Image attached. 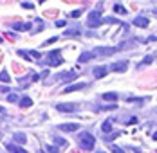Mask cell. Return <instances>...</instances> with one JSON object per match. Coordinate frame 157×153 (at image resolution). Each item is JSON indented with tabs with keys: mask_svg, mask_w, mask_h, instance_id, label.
I'll use <instances>...</instances> for the list:
<instances>
[{
	"mask_svg": "<svg viewBox=\"0 0 157 153\" xmlns=\"http://www.w3.org/2000/svg\"><path fill=\"white\" fill-rule=\"evenodd\" d=\"M96 144V139L89 133V132H81L79 133V146L83 148V150H92Z\"/></svg>",
	"mask_w": 157,
	"mask_h": 153,
	"instance_id": "obj_1",
	"label": "cell"
},
{
	"mask_svg": "<svg viewBox=\"0 0 157 153\" xmlns=\"http://www.w3.org/2000/svg\"><path fill=\"white\" fill-rule=\"evenodd\" d=\"M101 13H103V9H96V11H90L89 13V22H87V25L89 27H98V25H101Z\"/></svg>",
	"mask_w": 157,
	"mask_h": 153,
	"instance_id": "obj_2",
	"label": "cell"
},
{
	"mask_svg": "<svg viewBox=\"0 0 157 153\" xmlns=\"http://www.w3.org/2000/svg\"><path fill=\"white\" fill-rule=\"evenodd\" d=\"M114 52H117V47H98V49H94V58L98 56V58H105V56H112Z\"/></svg>",
	"mask_w": 157,
	"mask_h": 153,
	"instance_id": "obj_3",
	"label": "cell"
},
{
	"mask_svg": "<svg viewBox=\"0 0 157 153\" xmlns=\"http://www.w3.org/2000/svg\"><path fill=\"white\" fill-rule=\"evenodd\" d=\"M63 63V58L62 54H60V50H51L47 56V65L51 67H58V65H62Z\"/></svg>",
	"mask_w": 157,
	"mask_h": 153,
	"instance_id": "obj_4",
	"label": "cell"
},
{
	"mask_svg": "<svg viewBox=\"0 0 157 153\" xmlns=\"http://www.w3.org/2000/svg\"><path fill=\"white\" fill-rule=\"evenodd\" d=\"M78 128H79L78 122H67V124H60V126H58L60 132H76Z\"/></svg>",
	"mask_w": 157,
	"mask_h": 153,
	"instance_id": "obj_5",
	"label": "cell"
},
{
	"mask_svg": "<svg viewBox=\"0 0 157 153\" xmlns=\"http://www.w3.org/2000/svg\"><path fill=\"white\" fill-rule=\"evenodd\" d=\"M110 69H112L114 72H125L126 69H128V61H117V63H114Z\"/></svg>",
	"mask_w": 157,
	"mask_h": 153,
	"instance_id": "obj_6",
	"label": "cell"
},
{
	"mask_svg": "<svg viewBox=\"0 0 157 153\" xmlns=\"http://www.w3.org/2000/svg\"><path fill=\"white\" fill-rule=\"evenodd\" d=\"M11 27L15 31H29L31 29V22H25V24H20V22H13Z\"/></svg>",
	"mask_w": 157,
	"mask_h": 153,
	"instance_id": "obj_7",
	"label": "cell"
},
{
	"mask_svg": "<svg viewBox=\"0 0 157 153\" xmlns=\"http://www.w3.org/2000/svg\"><path fill=\"white\" fill-rule=\"evenodd\" d=\"M56 108H58V112H74L76 105H72V103H60Z\"/></svg>",
	"mask_w": 157,
	"mask_h": 153,
	"instance_id": "obj_8",
	"label": "cell"
},
{
	"mask_svg": "<svg viewBox=\"0 0 157 153\" xmlns=\"http://www.w3.org/2000/svg\"><path fill=\"white\" fill-rule=\"evenodd\" d=\"M87 85L85 83H76V85H69L65 90H63V94H71V92H76V90H83Z\"/></svg>",
	"mask_w": 157,
	"mask_h": 153,
	"instance_id": "obj_9",
	"label": "cell"
},
{
	"mask_svg": "<svg viewBox=\"0 0 157 153\" xmlns=\"http://www.w3.org/2000/svg\"><path fill=\"white\" fill-rule=\"evenodd\" d=\"M134 25L136 27H146L148 25V18L146 16H136L134 18Z\"/></svg>",
	"mask_w": 157,
	"mask_h": 153,
	"instance_id": "obj_10",
	"label": "cell"
},
{
	"mask_svg": "<svg viewBox=\"0 0 157 153\" xmlns=\"http://www.w3.org/2000/svg\"><path fill=\"white\" fill-rule=\"evenodd\" d=\"M107 76V69L105 67H96L94 69V77L96 79H101V77Z\"/></svg>",
	"mask_w": 157,
	"mask_h": 153,
	"instance_id": "obj_11",
	"label": "cell"
},
{
	"mask_svg": "<svg viewBox=\"0 0 157 153\" xmlns=\"http://www.w3.org/2000/svg\"><path fill=\"white\" fill-rule=\"evenodd\" d=\"M76 77V72H63V74H58V79L62 81H72Z\"/></svg>",
	"mask_w": 157,
	"mask_h": 153,
	"instance_id": "obj_12",
	"label": "cell"
},
{
	"mask_svg": "<svg viewBox=\"0 0 157 153\" xmlns=\"http://www.w3.org/2000/svg\"><path fill=\"white\" fill-rule=\"evenodd\" d=\"M101 132L103 133H110L112 132V119H107V121L101 124Z\"/></svg>",
	"mask_w": 157,
	"mask_h": 153,
	"instance_id": "obj_13",
	"label": "cell"
},
{
	"mask_svg": "<svg viewBox=\"0 0 157 153\" xmlns=\"http://www.w3.org/2000/svg\"><path fill=\"white\" fill-rule=\"evenodd\" d=\"M92 58H94V54H92V52H83V54L78 58V61H79V63H87V61H90Z\"/></svg>",
	"mask_w": 157,
	"mask_h": 153,
	"instance_id": "obj_14",
	"label": "cell"
},
{
	"mask_svg": "<svg viewBox=\"0 0 157 153\" xmlns=\"http://www.w3.org/2000/svg\"><path fill=\"white\" fill-rule=\"evenodd\" d=\"M101 97H103L105 101H114V103L117 101V94H116V92H107V94H103Z\"/></svg>",
	"mask_w": 157,
	"mask_h": 153,
	"instance_id": "obj_15",
	"label": "cell"
},
{
	"mask_svg": "<svg viewBox=\"0 0 157 153\" xmlns=\"http://www.w3.org/2000/svg\"><path fill=\"white\" fill-rule=\"evenodd\" d=\"M6 148H7V150H9L11 153H27L25 150H24V148H20V146H15V144H7Z\"/></svg>",
	"mask_w": 157,
	"mask_h": 153,
	"instance_id": "obj_16",
	"label": "cell"
},
{
	"mask_svg": "<svg viewBox=\"0 0 157 153\" xmlns=\"http://www.w3.org/2000/svg\"><path fill=\"white\" fill-rule=\"evenodd\" d=\"M13 139H15V142H18V144H25V142H27V137H25L24 133H15Z\"/></svg>",
	"mask_w": 157,
	"mask_h": 153,
	"instance_id": "obj_17",
	"label": "cell"
},
{
	"mask_svg": "<svg viewBox=\"0 0 157 153\" xmlns=\"http://www.w3.org/2000/svg\"><path fill=\"white\" fill-rule=\"evenodd\" d=\"M33 105V99L29 97V95H25V97H22V101H20V106L22 108H27Z\"/></svg>",
	"mask_w": 157,
	"mask_h": 153,
	"instance_id": "obj_18",
	"label": "cell"
},
{
	"mask_svg": "<svg viewBox=\"0 0 157 153\" xmlns=\"http://www.w3.org/2000/svg\"><path fill=\"white\" fill-rule=\"evenodd\" d=\"M114 13H119V15H126V9L123 7V4H114Z\"/></svg>",
	"mask_w": 157,
	"mask_h": 153,
	"instance_id": "obj_19",
	"label": "cell"
},
{
	"mask_svg": "<svg viewBox=\"0 0 157 153\" xmlns=\"http://www.w3.org/2000/svg\"><path fill=\"white\" fill-rule=\"evenodd\" d=\"M79 34V29L78 27H74V29H67L63 32V36H67V38H71V36H78Z\"/></svg>",
	"mask_w": 157,
	"mask_h": 153,
	"instance_id": "obj_20",
	"label": "cell"
},
{
	"mask_svg": "<svg viewBox=\"0 0 157 153\" xmlns=\"http://www.w3.org/2000/svg\"><path fill=\"white\" fill-rule=\"evenodd\" d=\"M0 81H2V83H11V77L7 74V70H2V72H0Z\"/></svg>",
	"mask_w": 157,
	"mask_h": 153,
	"instance_id": "obj_21",
	"label": "cell"
},
{
	"mask_svg": "<svg viewBox=\"0 0 157 153\" xmlns=\"http://www.w3.org/2000/svg\"><path fill=\"white\" fill-rule=\"evenodd\" d=\"M154 60H155V56H154V54H150V56H146V58L141 61V65H150Z\"/></svg>",
	"mask_w": 157,
	"mask_h": 153,
	"instance_id": "obj_22",
	"label": "cell"
},
{
	"mask_svg": "<svg viewBox=\"0 0 157 153\" xmlns=\"http://www.w3.org/2000/svg\"><path fill=\"white\" fill-rule=\"evenodd\" d=\"M7 101H9V103H16V101H18V94H9V95H7Z\"/></svg>",
	"mask_w": 157,
	"mask_h": 153,
	"instance_id": "obj_23",
	"label": "cell"
},
{
	"mask_svg": "<svg viewBox=\"0 0 157 153\" xmlns=\"http://www.w3.org/2000/svg\"><path fill=\"white\" fill-rule=\"evenodd\" d=\"M110 151H114V153H125L121 148H119V146H116V144H112V146H110Z\"/></svg>",
	"mask_w": 157,
	"mask_h": 153,
	"instance_id": "obj_24",
	"label": "cell"
},
{
	"mask_svg": "<svg viewBox=\"0 0 157 153\" xmlns=\"http://www.w3.org/2000/svg\"><path fill=\"white\" fill-rule=\"evenodd\" d=\"M29 56H33V58H36V60H40V58H42V54H40L38 50H29Z\"/></svg>",
	"mask_w": 157,
	"mask_h": 153,
	"instance_id": "obj_25",
	"label": "cell"
},
{
	"mask_svg": "<svg viewBox=\"0 0 157 153\" xmlns=\"http://www.w3.org/2000/svg\"><path fill=\"white\" fill-rule=\"evenodd\" d=\"M45 150H47L49 153H58V151H60V150H58L56 146H45Z\"/></svg>",
	"mask_w": 157,
	"mask_h": 153,
	"instance_id": "obj_26",
	"label": "cell"
},
{
	"mask_svg": "<svg viewBox=\"0 0 157 153\" xmlns=\"http://www.w3.org/2000/svg\"><path fill=\"white\" fill-rule=\"evenodd\" d=\"M105 22H107V24H119V20H117V18H105Z\"/></svg>",
	"mask_w": 157,
	"mask_h": 153,
	"instance_id": "obj_27",
	"label": "cell"
},
{
	"mask_svg": "<svg viewBox=\"0 0 157 153\" xmlns=\"http://www.w3.org/2000/svg\"><path fill=\"white\" fill-rule=\"evenodd\" d=\"M54 142H56V144H58V146H67V142H65V140H63V139H54Z\"/></svg>",
	"mask_w": 157,
	"mask_h": 153,
	"instance_id": "obj_28",
	"label": "cell"
},
{
	"mask_svg": "<svg viewBox=\"0 0 157 153\" xmlns=\"http://www.w3.org/2000/svg\"><path fill=\"white\" fill-rule=\"evenodd\" d=\"M22 7H25V9H33V7H34V4H27V2H22Z\"/></svg>",
	"mask_w": 157,
	"mask_h": 153,
	"instance_id": "obj_29",
	"label": "cell"
},
{
	"mask_svg": "<svg viewBox=\"0 0 157 153\" xmlns=\"http://www.w3.org/2000/svg\"><path fill=\"white\" fill-rule=\"evenodd\" d=\"M56 40H58V36H54V38H49L47 42H44V45H49V43H54Z\"/></svg>",
	"mask_w": 157,
	"mask_h": 153,
	"instance_id": "obj_30",
	"label": "cell"
},
{
	"mask_svg": "<svg viewBox=\"0 0 157 153\" xmlns=\"http://www.w3.org/2000/svg\"><path fill=\"white\" fill-rule=\"evenodd\" d=\"M65 24H67L65 20H58V22H56V27H65Z\"/></svg>",
	"mask_w": 157,
	"mask_h": 153,
	"instance_id": "obj_31",
	"label": "cell"
},
{
	"mask_svg": "<svg viewBox=\"0 0 157 153\" xmlns=\"http://www.w3.org/2000/svg\"><path fill=\"white\" fill-rule=\"evenodd\" d=\"M79 15H81V11H72V13H71V16H74V18H78Z\"/></svg>",
	"mask_w": 157,
	"mask_h": 153,
	"instance_id": "obj_32",
	"label": "cell"
},
{
	"mask_svg": "<svg viewBox=\"0 0 157 153\" xmlns=\"http://www.w3.org/2000/svg\"><path fill=\"white\" fill-rule=\"evenodd\" d=\"M128 124H137V117H132V119L128 121Z\"/></svg>",
	"mask_w": 157,
	"mask_h": 153,
	"instance_id": "obj_33",
	"label": "cell"
},
{
	"mask_svg": "<svg viewBox=\"0 0 157 153\" xmlns=\"http://www.w3.org/2000/svg\"><path fill=\"white\" fill-rule=\"evenodd\" d=\"M154 139H155V140H157V130H155V132H154Z\"/></svg>",
	"mask_w": 157,
	"mask_h": 153,
	"instance_id": "obj_34",
	"label": "cell"
},
{
	"mask_svg": "<svg viewBox=\"0 0 157 153\" xmlns=\"http://www.w3.org/2000/svg\"><path fill=\"white\" fill-rule=\"evenodd\" d=\"M0 114H4V108H2V106H0Z\"/></svg>",
	"mask_w": 157,
	"mask_h": 153,
	"instance_id": "obj_35",
	"label": "cell"
},
{
	"mask_svg": "<svg viewBox=\"0 0 157 153\" xmlns=\"http://www.w3.org/2000/svg\"><path fill=\"white\" fill-rule=\"evenodd\" d=\"M154 13H155V15H157V9H154Z\"/></svg>",
	"mask_w": 157,
	"mask_h": 153,
	"instance_id": "obj_36",
	"label": "cell"
},
{
	"mask_svg": "<svg viewBox=\"0 0 157 153\" xmlns=\"http://www.w3.org/2000/svg\"><path fill=\"white\" fill-rule=\"evenodd\" d=\"M96 153H105V151H96Z\"/></svg>",
	"mask_w": 157,
	"mask_h": 153,
	"instance_id": "obj_37",
	"label": "cell"
}]
</instances>
